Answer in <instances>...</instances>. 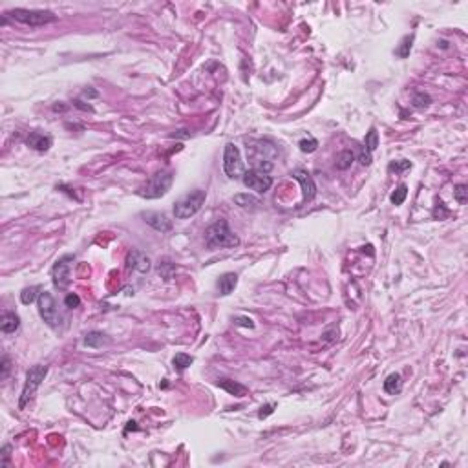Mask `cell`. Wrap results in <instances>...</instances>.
I'll use <instances>...</instances> for the list:
<instances>
[{
  "instance_id": "6da1fadb",
  "label": "cell",
  "mask_w": 468,
  "mask_h": 468,
  "mask_svg": "<svg viewBox=\"0 0 468 468\" xmlns=\"http://www.w3.org/2000/svg\"><path fill=\"white\" fill-rule=\"evenodd\" d=\"M205 243L209 249H231L240 245V238L231 231L225 220H218L205 231Z\"/></svg>"
},
{
  "instance_id": "7a4b0ae2",
  "label": "cell",
  "mask_w": 468,
  "mask_h": 468,
  "mask_svg": "<svg viewBox=\"0 0 468 468\" xmlns=\"http://www.w3.org/2000/svg\"><path fill=\"white\" fill-rule=\"evenodd\" d=\"M172 181H174L172 172H168V170L157 172V174H154L145 185L137 189V196L146 198V200H157V198L165 196L166 192L170 191Z\"/></svg>"
},
{
  "instance_id": "3957f363",
  "label": "cell",
  "mask_w": 468,
  "mask_h": 468,
  "mask_svg": "<svg viewBox=\"0 0 468 468\" xmlns=\"http://www.w3.org/2000/svg\"><path fill=\"white\" fill-rule=\"evenodd\" d=\"M205 191L202 189H196V191H191L189 194H185L183 198H179L176 203H174V216L177 220H186V218L194 216L202 205L205 203Z\"/></svg>"
},
{
  "instance_id": "277c9868",
  "label": "cell",
  "mask_w": 468,
  "mask_h": 468,
  "mask_svg": "<svg viewBox=\"0 0 468 468\" xmlns=\"http://www.w3.org/2000/svg\"><path fill=\"white\" fill-rule=\"evenodd\" d=\"M8 15L17 22H22L26 26L37 28V26H46L57 21V15L46 10H24V8H15L8 11Z\"/></svg>"
},
{
  "instance_id": "5b68a950",
  "label": "cell",
  "mask_w": 468,
  "mask_h": 468,
  "mask_svg": "<svg viewBox=\"0 0 468 468\" xmlns=\"http://www.w3.org/2000/svg\"><path fill=\"white\" fill-rule=\"evenodd\" d=\"M46 375H48V366H41V364H37V366H33L31 369H28V373H26L24 388H22V395H21V399H19V408H21V410H24L26 404L31 401L33 393H35L37 388L42 384V381L46 379Z\"/></svg>"
},
{
  "instance_id": "8992f818",
  "label": "cell",
  "mask_w": 468,
  "mask_h": 468,
  "mask_svg": "<svg viewBox=\"0 0 468 468\" xmlns=\"http://www.w3.org/2000/svg\"><path fill=\"white\" fill-rule=\"evenodd\" d=\"M223 172L231 179H240L245 174L242 156H240V150H238V146L234 143H227L225 145V152H223Z\"/></svg>"
},
{
  "instance_id": "52a82bcc",
  "label": "cell",
  "mask_w": 468,
  "mask_h": 468,
  "mask_svg": "<svg viewBox=\"0 0 468 468\" xmlns=\"http://www.w3.org/2000/svg\"><path fill=\"white\" fill-rule=\"evenodd\" d=\"M37 306H39V315H41V318L48 324V326L53 327V329L59 327V324H61V315L57 311L55 298L51 297V293L42 291L41 295H39Z\"/></svg>"
},
{
  "instance_id": "ba28073f",
  "label": "cell",
  "mask_w": 468,
  "mask_h": 468,
  "mask_svg": "<svg viewBox=\"0 0 468 468\" xmlns=\"http://www.w3.org/2000/svg\"><path fill=\"white\" fill-rule=\"evenodd\" d=\"M242 181L247 189H251V191L258 192V194H265L272 186V177L260 170H245Z\"/></svg>"
},
{
  "instance_id": "9c48e42d",
  "label": "cell",
  "mask_w": 468,
  "mask_h": 468,
  "mask_svg": "<svg viewBox=\"0 0 468 468\" xmlns=\"http://www.w3.org/2000/svg\"><path fill=\"white\" fill-rule=\"evenodd\" d=\"M75 258L71 256V254H68V256H62L61 260H57V263L53 265V269H51V278H53V284H55L57 287H61V289H64L68 284H70V271H71V262H73Z\"/></svg>"
},
{
  "instance_id": "30bf717a",
  "label": "cell",
  "mask_w": 468,
  "mask_h": 468,
  "mask_svg": "<svg viewBox=\"0 0 468 468\" xmlns=\"http://www.w3.org/2000/svg\"><path fill=\"white\" fill-rule=\"evenodd\" d=\"M293 177L302 185L304 202H311L313 198H315V194H317V185L313 181L311 174L307 170H304V168H297V170L293 172Z\"/></svg>"
},
{
  "instance_id": "8fae6325",
  "label": "cell",
  "mask_w": 468,
  "mask_h": 468,
  "mask_svg": "<svg viewBox=\"0 0 468 468\" xmlns=\"http://www.w3.org/2000/svg\"><path fill=\"white\" fill-rule=\"evenodd\" d=\"M141 218L145 220V223H148V225H150L152 229H156L157 232H168L172 229V222L165 216V214H161V212H152V211L143 212Z\"/></svg>"
},
{
  "instance_id": "7c38bea8",
  "label": "cell",
  "mask_w": 468,
  "mask_h": 468,
  "mask_svg": "<svg viewBox=\"0 0 468 468\" xmlns=\"http://www.w3.org/2000/svg\"><path fill=\"white\" fill-rule=\"evenodd\" d=\"M150 258L148 254H145L143 251H132L128 256H126V265L128 269H136L139 272H148L150 271Z\"/></svg>"
},
{
  "instance_id": "4fadbf2b",
  "label": "cell",
  "mask_w": 468,
  "mask_h": 468,
  "mask_svg": "<svg viewBox=\"0 0 468 468\" xmlns=\"http://www.w3.org/2000/svg\"><path fill=\"white\" fill-rule=\"evenodd\" d=\"M26 145L37 152H46L51 146V137L46 136V134H41V132H31L30 136H28V139H26Z\"/></svg>"
},
{
  "instance_id": "5bb4252c",
  "label": "cell",
  "mask_w": 468,
  "mask_h": 468,
  "mask_svg": "<svg viewBox=\"0 0 468 468\" xmlns=\"http://www.w3.org/2000/svg\"><path fill=\"white\" fill-rule=\"evenodd\" d=\"M21 326V318L13 311H4L2 313V320H0V329L2 333H15Z\"/></svg>"
},
{
  "instance_id": "9a60e30c",
  "label": "cell",
  "mask_w": 468,
  "mask_h": 468,
  "mask_svg": "<svg viewBox=\"0 0 468 468\" xmlns=\"http://www.w3.org/2000/svg\"><path fill=\"white\" fill-rule=\"evenodd\" d=\"M238 284V274H234V272H225L223 276H220V280H218V291H220V295H231L232 291H234V287H236Z\"/></svg>"
},
{
  "instance_id": "2e32d148",
  "label": "cell",
  "mask_w": 468,
  "mask_h": 468,
  "mask_svg": "<svg viewBox=\"0 0 468 468\" xmlns=\"http://www.w3.org/2000/svg\"><path fill=\"white\" fill-rule=\"evenodd\" d=\"M218 386L227 390V392L232 393V395H236V397L247 395V388L243 386V384L236 383V381H231V379H220V381H218Z\"/></svg>"
},
{
  "instance_id": "e0dca14e",
  "label": "cell",
  "mask_w": 468,
  "mask_h": 468,
  "mask_svg": "<svg viewBox=\"0 0 468 468\" xmlns=\"http://www.w3.org/2000/svg\"><path fill=\"white\" fill-rule=\"evenodd\" d=\"M384 392L390 393V395H395V393L401 392V388H403V381H401V375L399 373H392V375H388L386 381H384L383 384Z\"/></svg>"
},
{
  "instance_id": "ac0fdd59",
  "label": "cell",
  "mask_w": 468,
  "mask_h": 468,
  "mask_svg": "<svg viewBox=\"0 0 468 468\" xmlns=\"http://www.w3.org/2000/svg\"><path fill=\"white\" fill-rule=\"evenodd\" d=\"M103 344H106V335L101 331H90L84 337V346L86 347H93V349H97V347H103Z\"/></svg>"
},
{
  "instance_id": "d6986e66",
  "label": "cell",
  "mask_w": 468,
  "mask_h": 468,
  "mask_svg": "<svg viewBox=\"0 0 468 468\" xmlns=\"http://www.w3.org/2000/svg\"><path fill=\"white\" fill-rule=\"evenodd\" d=\"M41 286H31V287H26V289H22L21 293V302L24 304V306H30V304H33L35 300H39V295H41Z\"/></svg>"
},
{
  "instance_id": "ffe728a7",
  "label": "cell",
  "mask_w": 468,
  "mask_h": 468,
  "mask_svg": "<svg viewBox=\"0 0 468 468\" xmlns=\"http://www.w3.org/2000/svg\"><path fill=\"white\" fill-rule=\"evenodd\" d=\"M412 44H413V35L403 37L397 46V50H395V55H397L399 59H406V57L410 55V51H412Z\"/></svg>"
},
{
  "instance_id": "44dd1931",
  "label": "cell",
  "mask_w": 468,
  "mask_h": 468,
  "mask_svg": "<svg viewBox=\"0 0 468 468\" xmlns=\"http://www.w3.org/2000/svg\"><path fill=\"white\" fill-rule=\"evenodd\" d=\"M353 161H355V154L351 150H342L337 156V163L335 165H337L338 170H347L353 165Z\"/></svg>"
},
{
  "instance_id": "7402d4cb",
  "label": "cell",
  "mask_w": 468,
  "mask_h": 468,
  "mask_svg": "<svg viewBox=\"0 0 468 468\" xmlns=\"http://www.w3.org/2000/svg\"><path fill=\"white\" fill-rule=\"evenodd\" d=\"M377 146H379V134H377V128H375V126H371V128H369V132H367L366 139H364V148H367V150H369V152L373 154Z\"/></svg>"
},
{
  "instance_id": "603a6c76",
  "label": "cell",
  "mask_w": 468,
  "mask_h": 468,
  "mask_svg": "<svg viewBox=\"0 0 468 468\" xmlns=\"http://www.w3.org/2000/svg\"><path fill=\"white\" fill-rule=\"evenodd\" d=\"M234 202L240 207H243V209H256V205H258L256 198L249 196V194H236V196H234Z\"/></svg>"
},
{
  "instance_id": "cb8c5ba5",
  "label": "cell",
  "mask_w": 468,
  "mask_h": 468,
  "mask_svg": "<svg viewBox=\"0 0 468 468\" xmlns=\"http://www.w3.org/2000/svg\"><path fill=\"white\" fill-rule=\"evenodd\" d=\"M406 196H408V186L406 185H399L397 189L392 192L390 200H392L393 205H403L404 200H406Z\"/></svg>"
},
{
  "instance_id": "d4e9b609",
  "label": "cell",
  "mask_w": 468,
  "mask_h": 468,
  "mask_svg": "<svg viewBox=\"0 0 468 468\" xmlns=\"http://www.w3.org/2000/svg\"><path fill=\"white\" fill-rule=\"evenodd\" d=\"M298 148H300L304 154H311V152H315L318 148V141L315 137H304V139L298 141Z\"/></svg>"
},
{
  "instance_id": "484cf974",
  "label": "cell",
  "mask_w": 468,
  "mask_h": 468,
  "mask_svg": "<svg viewBox=\"0 0 468 468\" xmlns=\"http://www.w3.org/2000/svg\"><path fill=\"white\" fill-rule=\"evenodd\" d=\"M172 362H174V366H176L177 369H181L183 371V369H186V367L194 362V358H192L191 355H185V353H177Z\"/></svg>"
},
{
  "instance_id": "4316f807",
  "label": "cell",
  "mask_w": 468,
  "mask_h": 468,
  "mask_svg": "<svg viewBox=\"0 0 468 468\" xmlns=\"http://www.w3.org/2000/svg\"><path fill=\"white\" fill-rule=\"evenodd\" d=\"M412 168V163L408 161V159H399V161H392L390 163V166H388V170L390 172H395V174H403V172L410 170Z\"/></svg>"
},
{
  "instance_id": "83f0119b",
  "label": "cell",
  "mask_w": 468,
  "mask_h": 468,
  "mask_svg": "<svg viewBox=\"0 0 468 468\" xmlns=\"http://www.w3.org/2000/svg\"><path fill=\"white\" fill-rule=\"evenodd\" d=\"M172 271H174V263H170L168 260H163V262H159V265H157V272H159L165 280H170Z\"/></svg>"
},
{
  "instance_id": "f1b7e54d",
  "label": "cell",
  "mask_w": 468,
  "mask_h": 468,
  "mask_svg": "<svg viewBox=\"0 0 468 468\" xmlns=\"http://www.w3.org/2000/svg\"><path fill=\"white\" fill-rule=\"evenodd\" d=\"M430 96H426V93H423V91H419V93H415L413 96V106L415 108H426L428 105H430Z\"/></svg>"
},
{
  "instance_id": "f546056e",
  "label": "cell",
  "mask_w": 468,
  "mask_h": 468,
  "mask_svg": "<svg viewBox=\"0 0 468 468\" xmlns=\"http://www.w3.org/2000/svg\"><path fill=\"white\" fill-rule=\"evenodd\" d=\"M453 196H455V200H457L459 205H464L468 200V191H466V185H457L455 186V191H453Z\"/></svg>"
},
{
  "instance_id": "4dcf8cb0",
  "label": "cell",
  "mask_w": 468,
  "mask_h": 468,
  "mask_svg": "<svg viewBox=\"0 0 468 468\" xmlns=\"http://www.w3.org/2000/svg\"><path fill=\"white\" fill-rule=\"evenodd\" d=\"M64 304H66V307L73 309V307L81 306V298H79V295H75V293H70V295L64 298Z\"/></svg>"
},
{
  "instance_id": "1f68e13d",
  "label": "cell",
  "mask_w": 468,
  "mask_h": 468,
  "mask_svg": "<svg viewBox=\"0 0 468 468\" xmlns=\"http://www.w3.org/2000/svg\"><path fill=\"white\" fill-rule=\"evenodd\" d=\"M11 446L10 444H6L4 448H2V452H0V466L6 468L8 464H10V455H11Z\"/></svg>"
},
{
  "instance_id": "d6a6232c",
  "label": "cell",
  "mask_w": 468,
  "mask_h": 468,
  "mask_svg": "<svg viewBox=\"0 0 468 468\" xmlns=\"http://www.w3.org/2000/svg\"><path fill=\"white\" fill-rule=\"evenodd\" d=\"M0 379L2 381H6L8 379V375H10V369H11V362H10V357H4L2 358V366H0Z\"/></svg>"
},
{
  "instance_id": "836d02e7",
  "label": "cell",
  "mask_w": 468,
  "mask_h": 468,
  "mask_svg": "<svg viewBox=\"0 0 468 468\" xmlns=\"http://www.w3.org/2000/svg\"><path fill=\"white\" fill-rule=\"evenodd\" d=\"M272 408H274V404H267V406H262V412H260V415H258V417H260V419H265L267 415H271V413H272Z\"/></svg>"
},
{
  "instance_id": "e575fe53",
  "label": "cell",
  "mask_w": 468,
  "mask_h": 468,
  "mask_svg": "<svg viewBox=\"0 0 468 468\" xmlns=\"http://www.w3.org/2000/svg\"><path fill=\"white\" fill-rule=\"evenodd\" d=\"M240 326H245V327H254V324H252L251 318H238V322Z\"/></svg>"
}]
</instances>
